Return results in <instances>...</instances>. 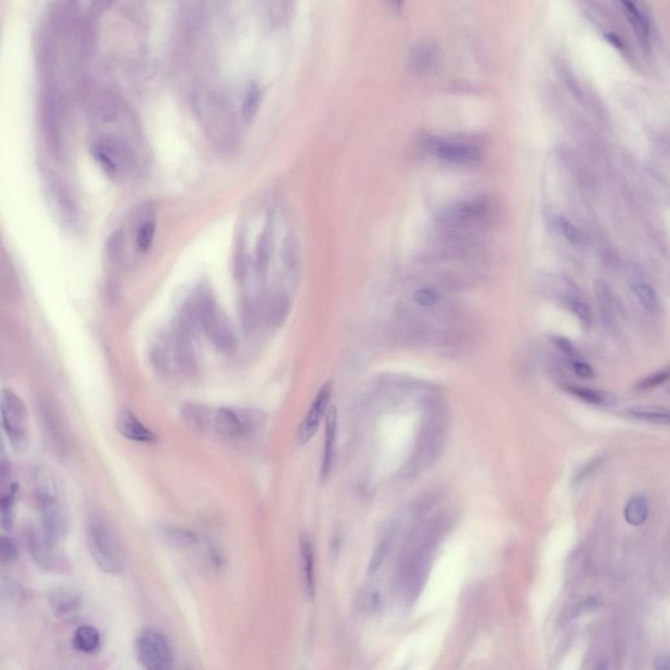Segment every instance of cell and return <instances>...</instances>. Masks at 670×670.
I'll return each mask as SVG.
<instances>
[{
	"label": "cell",
	"mask_w": 670,
	"mask_h": 670,
	"mask_svg": "<svg viewBox=\"0 0 670 670\" xmlns=\"http://www.w3.org/2000/svg\"><path fill=\"white\" fill-rule=\"evenodd\" d=\"M33 496L43 535L60 546L68 535L69 513L60 478L50 467L34 470Z\"/></svg>",
	"instance_id": "6da1fadb"
},
{
	"label": "cell",
	"mask_w": 670,
	"mask_h": 670,
	"mask_svg": "<svg viewBox=\"0 0 670 670\" xmlns=\"http://www.w3.org/2000/svg\"><path fill=\"white\" fill-rule=\"evenodd\" d=\"M187 312L219 351L232 352L238 347V335L235 329L227 314L216 303L210 287L206 284L198 286Z\"/></svg>",
	"instance_id": "7a4b0ae2"
},
{
	"label": "cell",
	"mask_w": 670,
	"mask_h": 670,
	"mask_svg": "<svg viewBox=\"0 0 670 670\" xmlns=\"http://www.w3.org/2000/svg\"><path fill=\"white\" fill-rule=\"evenodd\" d=\"M86 546L102 572L119 575L125 569V555L113 526L101 513L94 512L86 521Z\"/></svg>",
	"instance_id": "3957f363"
},
{
	"label": "cell",
	"mask_w": 670,
	"mask_h": 670,
	"mask_svg": "<svg viewBox=\"0 0 670 670\" xmlns=\"http://www.w3.org/2000/svg\"><path fill=\"white\" fill-rule=\"evenodd\" d=\"M0 415L4 432L17 453H24L30 445V425L24 401L15 391H0Z\"/></svg>",
	"instance_id": "277c9868"
},
{
	"label": "cell",
	"mask_w": 670,
	"mask_h": 670,
	"mask_svg": "<svg viewBox=\"0 0 670 670\" xmlns=\"http://www.w3.org/2000/svg\"><path fill=\"white\" fill-rule=\"evenodd\" d=\"M92 153L102 170L111 179H123L135 169L136 157L133 148L116 136H104L96 140Z\"/></svg>",
	"instance_id": "5b68a950"
},
{
	"label": "cell",
	"mask_w": 670,
	"mask_h": 670,
	"mask_svg": "<svg viewBox=\"0 0 670 670\" xmlns=\"http://www.w3.org/2000/svg\"><path fill=\"white\" fill-rule=\"evenodd\" d=\"M136 657L148 670H169L173 666V652L169 642L156 628H145L136 639Z\"/></svg>",
	"instance_id": "8992f818"
},
{
	"label": "cell",
	"mask_w": 670,
	"mask_h": 670,
	"mask_svg": "<svg viewBox=\"0 0 670 670\" xmlns=\"http://www.w3.org/2000/svg\"><path fill=\"white\" fill-rule=\"evenodd\" d=\"M26 546L34 563L48 572H65L69 567L65 554L58 550V545L50 542L43 530L30 529L26 533Z\"/></svg>",
	"instance_id": "52a82bcc"
},
{
	"label": "cell",
	"mask_w": 670,
	"mask_h": 670,
	"mask_svg": "<svg viewBox=\"0 0 670 670\" xmlns=\"http://www.w3.org/2000/svg\"><path fill=\"white\" fill-rule=\"evenodd\" d=\"M425 147L436 157L454 164H469L481 159V151L474 145L445 140L436 136H428L425 140Z\"/></svg>",
	"instance_id": "ba28073f"
},
{
	"label": "cell",
	"mask_w": 670,
	"mask_h": 670,
	"mask_svg": "<svg viewBox=\"0 0 670 670\" xmlns=\"http://www.w3.org/2000/svg\"><path fill=\"white\" fill-rule=\"evenodd\" d=\"M331 396H333V385L331 382H328L317 393L312 406L308 410L306 418L298 428L297 442L300 445H306V442L313 439L318 427L321 425L323 416L326 415L329 410Z\"/></svg>",
	"instance_id": "9c48e42d"
},
{
	"label": "cell",
	"mask_w": 670,
	"mask_h": 670,
	"mask_svg": "<svg viewBox=\"0 0 670 670\" xmlns=\"http://www.w3.org/2000/svg\"><path fill=\"white\" fill-rule=\"evenodd\" d=\"M174 355L182 372L194 374L196 369V348L191 337V323L182 318L173 331Z\"/></svg>",
	"instance_id": "30bf717a"
},
{
	"label": "cell",
	"mask_w": 670,
	"mask_h": 670,
	"mask_svg": "<svg viewBox=\"0 0 670 670\" xmlns=\"http://www.w3.org/2000/svg\"><path fill=\"white\" fill-rule=\"evenodd\" d=\"M620 3L625 15L627 17L628 23L634 29V33L637 34V40L643 46L648 48L651 43V37H652L651 23L648 20L644 9L640 4V0H620Z\"/></svg>",
	"instance_id": "8fae6325"
},
{
	"label": "cell",
	"mask_w": 670,
	"mask_h": 670,
	"mask_svg": "<svg viewBox=\"0 0 670 670\" xmlns=\"http://www.w3.org/2000/svg\"><path fill=\"white\" fill-rule=\"evenodd\" d=\"M289 314V297L283 289L272 291L262 304V316L272 328H280Z\"/></svg>",
	"instance_id": "7c38bea8"
},
{
	"label": "cell",
	"mask_w": 670,
	"mask_h": 670,
	"mask_svg": "<svg viewBox=\"0 0 670 670\" xmlns=\"http://www.w3.org/2000/svg\"><path fill=\"white\" fill-rule=\"evenodd\" d=\"M230 408H219L213 415L215 431L224 439H236L247 431L249 420Z\"/></svg>",
	"instance_id": "4fadbf2b"
},
{
	"label": "cell",
	"mask_w": 670,
	"mask_h": 670,
	"mask_svg": "<svg viewBox=\"0 0 670 670\" xmlns=\"http://www.w3.org/2000/svg\"><path fill=\"white\" fill-rule=\"evenodd\" d=\"M117 428L119 433L128 440L135 442H155L157 436L145 427L133 411L128 408L122 410L117 418Z\"/></svg>",
	"instance_id": "5bb4252c"
},
{
	"label": "cell",
	"mask_w": 670,
	"mask_h": 670,
	"mask_svg": "<svg viewBox=\"0 0 670 670\" xmlns=\"http://www.w3.org/2000/svg\"><path fill=\"white\" fill-rule=\"evenodd\" d=\"M337 427H338V414L335 408H331L326 413V425H325V444H323V464H321V478L323 481L330 475L334 459H335V450H337Z\"/></svg>",
	"instance_id": "9a60e30c"
},
{
	"label": "cell",
	"mask_w": 670,
	"mask_h": 670,
	"mask_svg": "<svg viewBox=\"0 0 670 670\" xmlns=\"http://www.w3.org/2000/svg\"><path fill=\"white\" fill-rule=\"evenodd\" d=\"M439 58H440V54H439L436 43L427 40V41L418 43L411 51L410 66L418 74L428 75V74H432L439 66Z\"/></svg>",
	"instance_id": "2e32d148"
},
{
	"label": "cell",
	"mask_w": 670,
	"mask_h": 670,
	"mask_svg": "<svg viewBox=\"0 0 670 670\" xmlns=\"http://www.w3.org/2000/svg\"><path fill=\"white\" fill-rule=\"evenodd\" d=\"M300 560H301V571H303L304 593L308 600H313L314 594H316L314 547L312 538L306 533L300 537Z\"/></svg>",
	"instance_id": "e0dca14e"
},
{
	"label": "cell",
	"mask_w": 670,
	"mask_h": 670,
	"mask_svg": "<svg viewBox=\"0 0 670 670\" xmlns=\"http://www.w3.org/2000/svg\"><path fill=\"white\" fill-rule=\"evenodd\" d=\"M274 253V227L267 221L258 242L255 245V272L261 279H264Z\"/></svg>",
	"instance_id": "ac0fdd59"
},
{
	"label": "cell",
	"mask_w": 670,
	"mask_h": 670,
	"mask_svg": "<svg viewBox=\"0 0 670 670\" xmlns=\"http://www.w3.org/2000/svg\"><path fill=\"white\" fill-rule=\"evenodd\" d=\"M50 606L60 618H67L79 609V596L69 589H57L50 594Z\"/></svg>",
	"instance_id": "d6986e66"
},
{
	"label": "cell",
	"mask_w": 670,
	"mask_h": 670,
	"mask_svg": "<svg viewBox=\"0 0 670 670\" xmlns=\"http://www.w3.org/2000/svg\"><path fill=\"white\" fill-rule=\"evenodd\" d=\"M72 644L82 654H91L97 652L101 647V635L97 628L89 625L80 626L72 637Z\"/></svg>",
	"instance_id": "ffe728a7"
},
{
	"label": "cell",
	"mask_w": 670,
	"mask_h": 670,
	"mask_svg": "<svg viewBox=\"0 0 670 670\" xmlns=\"http://www.w3.org/2000/svg\"><path fill=\"white\" fill-rule=\"evenodd\" d=\"M262 317V306H258L253 297L244 296L240 303V320L244 333L250 335L253 334Z\"/></svg>",
	"instance_id": "44dd1931"
},
{
	"label": "cell",
	"mask_w": 670,
	"mask_h": 670,
	"mask_svg": "<svg viewBox=\"0 0 670 670\" xmlns=\"http://www.w3.org/2000/svg\"><path fill=\"white\" fill-rule=\"evenodd\" d=\"M625 518L630 525H643L648 518V501L643 495L632 496L625 506Z\"/></svg>",
	"instance_id": "7402d4cb"
},
{
	"label": "cell",
	"mask_w": 670,
	"mask_h": 670,
	"mask_svg": "<svg viewBox=\"0 0 670 670\" xmlns=\"http://www.w3.org/2000/svg\"><path fill=\"white\" fill-rule=\"evenodd\" d=\"M281 262L291 272H296L300 266V242L295 233H287L281 247Z\"/></svg>",
	"instance_id": "603a6c76"
},
{
	"label": "cell",
	"mask_w": 670,
	"mask_h": 670,
	"mask_svg": "<svg viewBox=\"0 0 670 670\" xmlns=\"http://www.w3.org/2000/svg\"><path fill=\"white\" fill-rule=\"evenodd\" d=\"M52 184L54 185H51L50 191L51 196H52V203L55 206V208L58 210V213L62 216L63 220H72L75 218V213H75V206L72 203L67 191L65 190V187L55 185V182H52Z\"/></svg>",
	"instance_id": "cb8c5ba5"
},
{
	"label": "cell",
	"mask_w": 670,
	"mask_h": 670,
	"mask_svg": "<svg viewBox=\"0 0 670 670\" xmlns=\"http://www.w3.org/2000/svg\"><path fill=\"white\" fill-rule=\"evenodd\" d=\"M481 206L476 203H458L447 207L442 213V219L450 223H459L476 216L481 211Z\"/></svg>",
	"instance_id": "d4e9b609"
},
{
	"label": "cell",
	"mask_w": 670,
	"mask_h": 670,
	"mask_svg": "<svg viewBox=\"0 0 670 670\" xmlns=\"http://www.w3.org/2000/svg\"><path fill=\"white\" fill-rule=\"evenodd\" d=\"M631 289L647 311L654 312L659 308V296L651 284L644 280L635 279L631 281Z\"/></svg>",
	"instance_id": "484cf974"
},
{
	"label": "cell",
	"mask_w": 670,
	"mask_h": 670,
	"mask_svg": "<svg viewBox=\"0 0 670 670\" xmlns=\"http://www.w3.org/2000/svg\"><path fill=\"white\" fill-rule=\"evenodd\" d=\"M627 414L637 420L656 423V425H668L669 423V411L661 408H630Z\"/></svg>",
	"instance_id": "4316f807"
},
{
	"label": "cell",
	"mask_w": 670,
	"mask_h": 670,
	"mask_svg": "<svg viewBox=\"0 0 670 670\" xmlns=\"http://www.w3.org/2000/svg\"><path fill=\"white\" fill-rule=\"evenodd\" d=\"M567 391L592 405H611L614 402V397L606 391H594L583 386H567Z\"/></svg>",
	"instance_id": "83f0119b"
},
{
	"label": "cell",
	"mask_w": 670,
	"mask_h": 670,
	"mask_svg": "<svg viewBox=\"0 0 670 670\" xmlns=\"http://www.w3.org/2000/svg\"><path fill=\"white\" fill-rule=\"evenodd\" d=\"M594 294L597 297V303L605 321H611L613 314H614V304H613V295L608 284L603 280H597L594 284Z\"/></svg>",
	"instance_id": "f1b7e54d"
},
{
	"label": "cell",
	"mask_w": 670,
	"mask_h": 670,
	"mask_svg": "<svg viewBox=\"0 0 670 670\" xmlns=\"http://www.w3.org/2000/svg\"><path fill=\"white\" fill-rule=\"evenodd\" d=\"M259 104H261L259 88L255 84L249 85V88L246 89L244 101H242V117L245 119V122L247 123L253 122V119L258 113Z\"/></svg>",
	"instance_id": "f546056e"
},
{
	"label": "cell",
	"mask_w": 670,
	"mask_h": 670,
	"mask_svg": "<svg viewBox=\"0 0 670 670\" xmlns=\"http://www.w3.org/2000/svg\"><path fill=\"white\" fill-rule=\"evenodd\" d=\"M164 538L172 543L173 546L179 547H186V546H194L198 542V538L193 532H189L186 529L182 527H165L162 530Z\"/></svg>",
	"instance_id": "4dcf8cb0"
},
{
	"label": "cell",
	"mask_w": 670,
	"mask_h": 670,
	"mask_svg": "<svg viewBox=\"0 0 670 670\" xmlns=\"http://www.w3.org/2000/svg\"><path fill=\"white\" fill-rule=\"evenodd\" d=\"M156 233V221L153 219H145L142 221L136 230V246L139 252L145 253L151 249Z\"/></svg>",
	"instance_id": "1f68e13d"
},
{
	"label": "cell",
	"mask_w": 670,
	"mask_h": 670,
	"mask_svg": "<svg viewBox=\"0 0 670 670\" xmlns=\"http://www.w3.org/2000/svg\"><path fill=\"white\" fill-rule=\"evenodd\" d=\"M555 225L562 233V236L567 238L569 242L580 244L583 241V235H581L580 229L577 228L576 225L574 223H571L567 218L557 216L555 218Z\"/></svg>",
	"instance_id": "d6a6232c"
},
{
	"label": "cell",
	"mask_w": 670,
	"mask_h": 670,
	"mask_svg": "<svg viewBox=\"0 0 670 670\" xmlns=\"http://www.w3.org/2000/svg\"><path fill=\"white\" fill-rule=\"evenodd\" d=\"M413 300L415 301L418 306H423V308H431V306H436L439 303V295L435 289L425 287V289H416L415 292L413 294Z\"/></svg>",
	"instance_id": "836d02e7"
},
{
	"label": "cell",
	"mask_w": 670,
	"mask_h": 670,
	"mask_svg": "<svg viewBox=\"0 0 670 670\" xmlns=\"http://www.w3.org/2000/svg\"><path fill=\"white\" fill-rule=\"evenodd\" d=\"M247 255H245L242 246L238 247L235 259H233V277L238 283H242L247 275Z\"/></svg>",
	"instance_id": "e575fe53"
},
{
	"label": "cell",
	"mask_w": 670,
	"mask_h": 670,
	"mask_svg": "<svg viewBox=\"0 0 670 670\" xmlns=\"http://www.w3.org/2000/svg\"><path fill=\"white\" fill-rule=\"evenodd\" d=\"M569 306H571V311L576 314V317L580 320V323H583V325H586V326L591 325V323H592V312H591L589 306H586L584 301H581V300H579L576 297H574V298L571 300Z\"/></svg>",
	"instance_id": "d590c367"
},
{
	"label": "cell",
	"mask_w": 670,
	"mask_h": 670,
	"mask_svg": "<svg viewBox=\"0 0 670 670\" xmlns=\"http://www.w3.org/2000/svg\"><path fill=\"white\" fill-rule=\"evenodd\" d=\"M17 558L16 543L9 537H0V562L9 563Z\"/></svg>",
	"instance_id": "8d00e7d4"
},
{
	"label": "cell",
	"mask_w": 670,
	"mask_h": 670,
	"mask_svg": "<svg viewBox=\"0 0 670 670\" xmlns=\"http://www.w3.org/2000/svg\"><path fill=\"white\" fill-rule=\"evenodd\" d=\"M669 377V372L665 369V371H661V372H657V374H652L649 377H647L645 380L639 384V389H651V388H654L657 385H661L662 382L666 381Z\"/></svg>",
	"instance_id": "74e56055"
},
{
	"label": "cell",
	"mask_w": 670,
	"mask_h": 670,
	"mask_svg": "<svg viewBox=\"0 0 670 670\" xmlns=\"http://www.w3.org/2000/svg\"><path fill=\"white\" fill-rule=\"evenodd\" d=\"M571 365H572V369L574 372L581 377V379H592L594 376L593 368L591 365L583 362V360H579V359H574L571 362Z\"/></svg>",
	"instance_id": "f35d334b"
},
{
	"label": "cell",
	"mask_w": 670,
	"mask_h": 670,
	"mask_svg": "<svg viewBox=\"0 0 670 670\" xmlns=\"http://www.w3.org/2000/svg\"><path fill=\"white\" fill-rule=\"evenodd\" d=\"M600 462H601L600 459H593V461H592V462H589V464H588V465H586V467H584L583 470H580V471H579V474L576 475V478H575V484H581V482L586 479L588 475L592 474V473H593L594 470L597 469V467L600 465Z\"/></svg>",
	"instance_id": "ab89813d"
},
{
	"label": "cell",
	"mask_w": 670,
	"mask_h": 670,
	"mask_svg": "<svg viewBox=\"0 0 670 670\" xmlns=\"http://www.w3.org/2000/svg\"><path fill=\"white\" fill-rule=\"evenodd\" d=\"M552 342H554L566 355H569V357H575V355H576V350L572 346V343H571L569 340L557 337V338L552 340Z\"/></svg>",
	"instance_id": "60d3db41"
},
{
	"label": "cell",
	"mask_w": 670,
	"mask_h": 670,
	"mask_svg": "<svg viewBox=\"0 0 670 670\" xmlns=\"http://www.w3.org/2000/svg\"><path fill=\"white\" fill-rule=\"evenodd\" d=\"M386 1H388V7H389L391 12H394L397 15L402 12L403 6H405V0H386Z\"/></svg>",
	"instance_id": "b9f144b4"
},
{
	"label": "cell",
	"mask_w": 670,
	"mask_h": 670,
	"mask_svg": "<svg viewBox=\"0 0 670 670\" xmlns=\"http://www.w3.org/2000/svg\"><path fill=\"white\" fill-rule=\"evenodd\" d=\"M669 657H668V656H661V657H659L657 661H656V668H657V669H669Z\"/></svg>",
	"instance_id": "7bdbcfd3"
}]
</instances>
